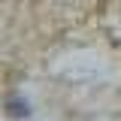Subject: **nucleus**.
<instances>
[{
    "mask_svg": "<svg viewBox=\"0 0 121 121\" xmlns=\"http://www.w3.org/2000/svg\"><path fill=\"white\" fill-rule=\"evenodd\" d=\"M9 112H12V115H27V109L18 103V100H12V103H9Z\"/></svg>",
    "mask_w": 121,
    "mask_h": 121,
    "instance_id": "nucleus-1",
    "label": "nucleus"
}]
</instances>
